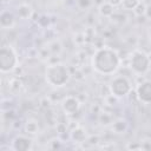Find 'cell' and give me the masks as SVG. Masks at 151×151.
<instances>
[{
  "label": "cell",
  "mask_w": 151,
  "mask_h": 151,
  "mask_svg": "<svg viewBox=\"0 0 151 151\" xmlns=\"http://www.w3.org/2000/svg\"><path fill=\"white\" fill-rule=\"evenodd\" d=\"M122 64V58L119 53L109 46L98 47L92 55V67L93 70L103 76L114 74Z\"/></svg>",
  "instance_id": "1"
},
{
  "label": "cell",
  "mask_w": 151,
  "mask_h": 151,
  "mask_svg": "<svg viewBox=\"0 0 151 151\" xmlns=\"http://www.w3.org/2000/svg\"><path fill=\"white\" fill-rule=\"evenodd\" d=\"M71 79V72L63 63H53L45 68V80L53 87H63Z\"/></svg>",
  "instance_id": "2"
},
{
  "label": "cell",
  "mask_w": 151,
  "mask_h": 151,
  "mask_svg": "<svg viewBox=\"0 0 151 151\" xmlns=\"http://www.w3.org/2000/svg\"><path fill=\"white\" fill-rule=\"evenodd\" d=\"M129 67L137 76H144L151 68L150 55L143 50H133L129 58Z\"/></svg>",
  "instance_id": "3"
},
{
  "label": "cell",
  "mask_w": 151,
  "mask_h": 151,
  "mask_svg": "<svg viewBox=\"0 0 151 151\" xmlns=\"http://www.w3.org/2000/svg\"><path fill=\"white\" fill-rule=\"evenodd\" d=\"M19 65V57L12 45H4L0 48V71L1 73L13 72Z\"/></svg>",
  "instance_id": "4"
},
{
  "label": "cell",
  "mask_w": 151,
  "mask_h": 151,
  "mask_svg": "<svg viewBox=\"0 0 151 151\" xmlns=\"http://www.w3.org/2000/svg\"><path fill=\"white\" fill-rule=\"evenodd\" d=\"M109 86H110V90H111V93L119 98V99H123L125 97H127L131 91H132V83L131 80L124 76V74H118V76H114L110 83H109Z\"/></svg>",
  "instance_id": "5"
},
{
  "label": "cell",
  "mask_w": 151,
  "mask_h": 151,
  "mask_svg": "<svg viewBox=\"0 0 151 151\" xmlns=\"http://www.w3.org/2000/svg\"><path fill=\"white\" fill-rule=\"evenodd\" d=\"M136 97L138 101L144 105L151 104V80H143L142 83L137 84Z\"/></svg>",
  "instance_id": "6"
},
{
  "label": "cell",
  "mask_w": 151,
  "mask_h": 151,
  "mask_svg": "<svg viewBox=\"0 0 151 151\" xmlns=\"http://www.w3.org/2000/svg\"><path fill=\"white\" fill-rule=\"evenodd\" d=\"M61 110L67 116H73L76 114L79 110H80V106H81V103L80 100L78 99V97H74V96H66L63 98L61 103Z\"/></svg>",
  "instance_id": "7"
},
{
  "label": "cell",
  "mask_w": 151,
  "mask_h": 151,
  "mask_svg": "<svg viewBox=\"0 0 151 151\" xmlns=\"http://www.w3.org/2000/svg\"><path fill=\"white\" fill-rule=\"evenodd\" d=\"M11 149L14 151H29L33 149V139L26 134H18L12 139Z\"/></svg>",
  "instance_id": "8"
},
{
  "label": "cell",
  "mask_w": 151,
  "mask_h": 151,
  "mask_svg": "<svg viewBox=\"0 0 151 151\" xmlns=\"http://www.w3.org/2000/svg\"><path fill=\"white\" fill-rule=\"evenodd\" d=\"M87 137L88 134L86 133V130L80 125H76V127L70 130V139L76 144H83L86 142Z\"/></svg>",
  "instance_id": "9"
},
{
  "label": "cell",
  "mask_w": 151,
  "mask_h": 151,
  "mask_svg": "<svg viewBox=\"0 0 151 151\" xmlns=\"http://www.w3.org/2000/svg\"><path fill=\"white\" fill-rule=\"evenodd\" d=\"M0 26L2 29H11L15 26V17L12 12L4 9L0 14Z\"/></svg>",
  "instance_id": "10"
},
{
  "label": "cell",
  "mask_w": 151,
  "mask_h": 151,
  "mask_svg": "<svg viewBox=\"0 0 151 151\" xmlns=\"http://www.w3.org/2000/svg\"><path fill=\"white\" fill-rule=\"evenodd\" d=\"M34 13V9L33 7L29 5V4H20L17 6V15L19 19L21 20H29L32 19V15Z\"/></svg>",
  "instance_id": "11"
},
{
  "label": "cell",
  "mask_w": 151,
  "mask_h": 151,
  "mask_svg": "<svg viewBox=\"0 0 151 151\" xmlns=\"http://www.w3.org/2000/svg\"><path fill=\"white\" fill-rule=\"evenodd\" d=\"M111 130L116 134H123L129 130V122L125 118H117L111 124Z\"/></svg>",
  "instance_id": "12"
},
{
  "label": "cell",
  "mask_w": 151,
  "mask_h": 151,
  "mask_svg": "<svg viewBox=\"0 0 151 151\" xmlns=\"http://www.w3.org/2000/svg\"><path fill=\"white\" fill-rule=\"evenodd\" d=\"M24 131L28 136H35L40 131V126L37 119L34 118H27L26 122L24 123Z\"/></svg>",
  "instance_id": "13"
},
{
  "label": "cell",
  "mask_w": 151,
  "mask_h": 151,
  "mask_svg": "<svg viewBox=\"0 0 151 151\" xmlns=\"http://www.w3.org/2000/svg\"><path fill=\"white\" fill-rule=\"evenodd\" d=\"M98 12L104 18H111L114 14V6L112 4H110L109 1H104L99 5Z\"/></svg>",
  "instance_id": "14"
},
{
  "label": "cell",
  "mask_w": 151,
  "mask_h": 151,
  "mask_svg": "<svg viewBox=\"0 0 151 151\" xmlns=\"http://www.w3.org/2000/svg\"><path fill=\"white\" fill-rule=\"evenodd\" d=\"M113 117L111 113L109 112H105V111H101L99 114H98V123L104 126V127H107V126H111V124L113 123Z\"/></svg>",
  "instance_id": "15"
},
{
  "label": "cell",
  "mask_w": 151,
  "mask_h": 151,
  "mask_svg": "<svg viewBox=\"0 0 151 151\" xmlns=\"http://www.w3.org/2000/svg\"><path fill=\"white\" fill-rule=\"evenodd\" d=\"M47 47H48L51 54H53V55H59L63 52V45H61L60 40H58V39H54V40L50 41Z\"/></svg>",
  "instance_id": "16"
},
{
  "label": "cell",
  "mask_w": 151,
  "mask_h": 151,
  "mask_svg": "<svg viewBox=\"0 0 151 151\" xmlns=\"http://www.w3.org/2000/svg\"><path fill=\"white\" fill-rule=\"evenodd\" d=\"M133 14L137 17V18H142V17H145V12H146V5L144 4V1H140L136 7L132 11Z\"/></svg>",
  "instance_id": "17"
},
{
  "label": "cell",
  "mask_w": 151,
  "mask_h": 151,
  "mask_svg": "<svg viewBox=\"0 0 151 151\" xmlns=\"http://www.w3.org/2000/svg\"><path fill=\"white\" fill-rule=\"evenodd\" d=\"M140 2V0H122V7L125 11H133L134 7Z\"/></svg>",
  "instance_id": "18"
},
{
  "label": "cell",
  "mask_w": 151,
  "mask_h": 151,
  "mask_svg": "<svg viewBox=\"0 0 151 151\" xmlns=\"http://www.w3.org/2000/svg\"><path fill=\"white\" fill-rule=\"evenodd\" d=\"M76 5L79 9L81 11H86L88 8L92 7L93 5V0H76Z\"/></svg>",
  "instance_id": "19"
},
{
  "label": "cell",
  "mask_w": 151,
  "mask_h": 151,
  "mask_svg": "<svg viewBox=\"0 0 151 151\" xmlns=\"http://www.w3.org/2000/svg\"><path fill=\"white\" fill-rule=\"evenodd\" d=\"M51 24V20H50V17L47 15H40L39 19L37 20V25L40 27V28H47Z\"/></svg>",
  "instance_id": "20"
},
{
  "label": "cell",
  "mask_w": 151,
  "mask_h": 151,
  "mask_svg": "<svg viewBox=\"0 0 151 151\" xmlns=\"http://www.w3.org/2000/svg\"><path fill=\"white\" fill-rule=\"evenodd\" d=\"M99 94H100L103 98H106L107 96L112 94V93H111V90H110L109 84H101V85H100V88H99Z\"/></svg>",
  "instance_id": "21"
},
{
  "label": "cell",
  "mask_w": 151,
  "mask_h": 151,
  "mask_svg": "<svg viewBox=\"0 0 151 151\" xmlns=\"http://www.w3.org/2000/svg\"><path fill=\"white\" fill-rule=\"evenodd\" d=\"M86 143L90 144V146H94V145H97V144L100 143V138H99L98 134H91V136L87 137Z\"/></svg>",
  "instance_id": "22"
},
{
  "label": "cell",
  "mask_w": 151,
  "mask_h": 151,
  "mask_svg": "<svg viewBox=\"0 0 151 151\" xmlns=\"http://www.w3.org/2000/svg\"><path fill=\"white\" fill-rule=\"evenodd\" d=\"M61 147V140L60 138H53L48 142V149L55 150V149H60Z\"/></svg>",
  "instance_id": "23"
},
{
  "label": "cell",
  "mask_w": 151,
  "mask_h": 151,
  "mask_svg": "<svg viewBox=\"0 0 151 151\" xmlns=\"http://www.w3.org/2000/svg\"><path fill=\"white\" fill-rule=\"evenodd\" d=\"M21 85H22L21 80H20L19 78H14V79H12V80H11L9 88H11L12 91H19V88L21 87Z\"/></svg>",
  "instance_id": "24"
},
{
  "label": "cell",
  "mask_w": 151,
  "mask_h": 151,
  "mask_svg": "<svg viewBox=\"0 0 151 151\" xmlns=\"http://www.w3.org/2000/svg\"><path fill=\"white\" fill-rule=\"evenodd\" d=\"M55 129H57V132H58L59 134H63V133L66 132L67 125L64 124V123H57V124H55Z\"/></svg>",
  "instance_id": "25"
},
{
  "label": "cell",
  "mask_w": 151,
  "mask_h": 151,
  "mask_svg": "<svg viewBox=\"0 0 151 151\" xmlns=\"http://www.w3.org/2000/svg\"><path fill=\"white\" fill-rule=\"evenodd\" d=\"M142 150H151V139H143L140 140Z\"/></svg>",
  "instance_id": "26"
},
{
  "label": "cell",
  "mask_w": 151,
  "mask_h": 151,
  "mask_svg": "<svg viewBox=\"0 0 151 151\" xmlns=\"http://www.w3.org/2000/svg\"><path fill=\"white\" fill-rule=\"evenodd\" d=\"M126 149H129V150H142V146H140V142L129 143V144L126 145Z\"/></svg>",
  "instance_id": "27"
},
{
  "label": "cell",
  "mask_w": 151,
  "mask_h": 151,
  "mask_svg": "<svg viewBox=\"0 0 151 151\" xmlns=\"http://www.w3.org/2000/svg\"><path fill=\"white\" fill-rule=\"evenodd\" d=\"M145 17L151 20V4L150 5H146V12H145Z\"/></svg>",
  "instance_id": "28"
},
{
  "label": "cell",
  "mask_w": 151,
  "mask_h": 151,
  "mask_svg": "<svg viewBox=\"0 0 151 151\" xmlns=\"http://www.w3.org/2000/svg\"><path fill=\"white\" fill-rule=\"evenodd\" d=\"M110 4H112L113 6H117V5H120L122 4V0H107Z\"/></svg>",
  "instance_id": "29"
},
{
  "label": "cell",
  "mask_w": 151,
  "mask_h": 151,
  "mask_svg": "<svg viewBox=\"0 0 151 151\" xmlns=\"http://www.w3.org/2000/svg\"><path fill=\"white\" fill-rule=\"evenodd\" d=\"M150 46H151V38H150Z\"/></svg>",
  "instance_id": "30"
},
{
  "label": "cell",
  "mask_w": 151,
  "mask_h": 151,
  "mask_svg": "<svg viewBox=\"0 0 151 151\" xmlns=\"http://www.w3.org/2000/svg\"><path fill=\"white\" fill-rule=\"evenodd\" d=\"M71 1H76V0H71Z\"/></svg>",
  "instance_id": "31"
},
{
  "label": "cell",
  "mask_w": 151,
  "mask_h": 151,
  "mask_svg": "<svg viewBox=\"0 0 151 151\" xmlns=\"http://www.w3.org/2000/svg\"><path fill=\"white\" fill-rule=\"evenodd\" d=\"M140 1H144V0H140Z\"/></svg>",
  "instance_id": "32"
}]
</instances>
